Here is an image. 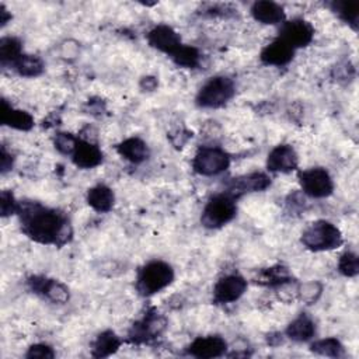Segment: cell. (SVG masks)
Here are the masks:
<instances>
[{"mask_svg": "<svg viewBox=\"0 0 359 359\" xmlns=\"http://www.w3.org/2000/svg\"><path fill=\"white\" fill-rule=\"evenodd\" d=\"M10 18H11L10 13L6 10L3 4H0V27H4Z\"/></svg>", "mask_w": 359, "mask_h": 359, "instance_id": "e575fe53", "label": "cell"}, {"mask_svg": "<svg viewBox=\"0 0 359 359\" xmlns=\"http://www.w3.org/2000/svg\"><path fill=\"white\" fill-rule=\"evenodd\" d=\"M271 185V178L264 174V172H251L247 175H241L237 178H233L229 185L226 192L233 195L236 199L244 194L248 192H258L264 191Z\"/></svg>", "mask_w": 359, "mask_h": 359, "instance_id": "8fae6325", "label": "cell"}, {"mask_svg": "<svg viewBox=\"0 0 359 359\" xmlns=\"http://www.w3.org/2000/svg\"><path fill=\"white\" fill-rule=\"evenodd\" d=\"M236 87L230 77L216 76L209 79L196 94V104L202 108H220L234 95Z\"/></svg>", "mask_w": 359, "mask_h": 359, "instance_id": "5b68a950", "label": "cell"}, {"mask_svg": "<svg viewBox=\"0 0 359 359\" xmlns=\"http://www.w3.org/2000/svg\"><path fill=\"white\" fill-rule=\"evenodd\" d=\"M171 59L174 60V63L180 67H185V69H195L199 66L201 62V53L196 48L189 46V45H181L172 55Z\"/></svg>", "mask_w": 359, "mask_h": 359, "instance_id": "4316f807", "label": "cell"}, {"mask_svg": "<svg viewBox=\"0 0 359 359\" xmlns=\"http://www.w3.org/2000/svg\"><path fill=\"white\" fill-rule=\"evenodd\" d=\"M119 346H121V339L118 338V335L115 332L108 330V331L101 332L95 338V341L93 342L91 353L95 358H107V356L115 353Z\"/></svg>", "mask_w": 359, "mask_h": 359, "instance_id": "603a6c76", "label": "cell"}, {"mask_svg": "<svg viewBox=\"0 0 359 359\" xmlns=\"http://www.w3.org/2000/svg\"><path fill=\"white\" fill-rule=\"evenodd\" d=\"M174 279L171 265L164 261H150L140 268L136 279V289L142 296H151L167 287Z\"/></svg>", "mask_w": 359, "mask_h": 359, "instance_id": "7a4b0ae2", "label": "cell"}, {"mask_svg": "<svg viewBox=\"0 0 359 359\" xmlns=\"http://www.w3.org/2000/svg\"><path fill=\"white\" fill-rule=\"evenodd\" d=\"M278 38L283 39L296 50L297 48H304L311 43L314 38V28L303 18H294L282 24Z\"/></svg>", "mask_w": 359, "mask_h": 359, "instance_id": "ba28073f", "label": "cell"}, {"mask_svg": "<svg viewBox=\"0 0 359 359\" xmlns=\"http://www.w3.org/2000/svg\"><path fill=\"white\" fill-rule=\"evenodd\" d=\"M302 243L311 251H328L342 244V236L339 229L332 223L317 220L303 231Z\"/></svg>", "mask_w": 359, "mask_h": 359, "instance_id": "3957f363", "label": "cell"}, {"mask_svg": "<svg viewBox=\"0 0 359 359\" xmlns=\"http://www.w3.org/2000/svg\"><path fill=\"white\" fill-rule=\"evenodd\" d=\"M293 55L294 49L290 45H287L283 39L276 38L261 50L259 59L264 65L285 66L293 59Z\"/></svg>", "mask_w": 359, "mask_h": 359, "instance_id": "e0dca14e", "label": "cell"}, {"mask_svg": "<svg viewBox=\"0 0 359 359\" xmlns=\"http://www.w3.org/2000/svg\"><path fill=\"white\" fill-rule=\"evenodd\" d=\"M28 283L32 292H35L36 294H42L53 303H65L69 299V290L57 280L43 276H32L29 278Z\"/></svg>", "mask_w": 359, "mask_h": 359, "instance_id": "9a60e30c", "label": "cell"}, {"mask_svg": "<svg viewBox=\"0 0 359 359\" xmlns=\"http://www.w3.org/2000/svg\"><path fill=\"white\" fill-rule=\"evenodd\" d=\"M338 271L348 278L356 276L359 273V258L355 252H345L341 255L338 262Z\"/></svg>", "mask_w": 359, "mask_h": 359, "instance_id": "f546056e", "label": "cell"}, {"mask_svg": "<svg viewBox=\"0 0 359 359\" xmlns=\"http://www.w3.org/2000/svg\"><path fill=\"white\" fill-rule=\"evenodd\" d=\"M77 143V137H74L70 133L60 132L55 136V147L62 153V154H70L73 153L74 147Z\"/></svg>", "mask_w": 359, "mask_h": 359, "instance_id": "4dcf8cb0", "label": "cell"}, {"mask_svg": "<svg viewBox=\"0 0 359 359\" xmlns=\"http://www.w3.org/2000/svg\"><path fill=\"white\" fill-rule=\"evenodd\" d=\"M22 55V45L14 36H4L0 41V62L3 66H11Z\"/></svg>", "mask_w": 359, "mask_h": 359, "instance_id": "484cf974", "label": "cell"}, {"mask_svg": "<svg viewBox=\"0 0 359 359\" xmlns=\"http://www.w3.org/2000/svg\"><path fill=\"white\" fill-rule=\"evenodd\" d=\"M255 282L265 286H283L292 282V276L287 268L282 265H275V266L262 269L257 276Z\"/></svg>", "mask_w": 359, "mask_h": 359, "instance_id": "cb8c5ba5", "label": "cell"}, {"mask_svg": "<svg viewBox=\"0 0 359 359\" xmlns=\"http://www.w3.org/2000/svg\"><path fill=\"white\" fill-rule=\"evenodd\" d=\"M314 334L316 325L313 320L306 314H300L299 317H296L286 328V335L296 342L309 341L310 338L314 337Z\"/></svg>", "mask_w": 359, "mask_h": 359, "instance_id": "7402d4cb", "label": "cell"}, {"mask_svg": "<svg viewBox=\"0 0 359 359\" xmlns=\"http://www.w3.org/2000/svg\"><path fill=\"white\" fill-rule=\"evenodd\" d=\"M115 202L114 192L109 187L104 184H98L88 189L87 192V203L98 213H107L112 209Z\"/></svg>", "mask_w": 359, "mask_h": 359, "instance_id": "44dd1931", "label": "cell"}, {"mask_svg": "<svg viewBox=\"0 0 359 359\" xmlns=\"http://www.w3.org/2000/svg\"><path fill=\"white\" fill-rule=\"evenodd\" d=\"M332 11L346 24L356 29L359 21V4L351 1H334L331 4Z\"/></svg>", "mask_w": 359, "mask_h": 359, "instance_id": "83f0119b", "label": "cell"}, {"mask_svg": "<svg viewBox=\"0 0 359 359\" xmlns=\"http://www.w3.org/2000/svg\"><path fill=\"white\" fill-rule=\"evenodd\" d=\"M21 230L31 240L41 244L63 245L72 237V227L63 213L38 202L18 205Z\"/></svg>", "mask_w": 359, "mask_h": 359, "instance_id": "6da1fadb", "label": "cell"}, {"mask_svg": "<svg viewBox=\"0 0 359 359\" xmlns=\"http://www.w3.org/2000/svg\"><path fill=\"white\" fill-rule=\"evenodd\" d=\"M11 67L24 77H36L43 72V62L35 55L22 53Z\"/></svg>", "mask_w": 359, "mask_h": 359, "instance_id": "d4e9b609", "label": "cell"}, {"mask_svg": "<svg viewBox=\"0 0 359 359\" xmlns=\"http://www.w3.org/2000/svg\"><path fill=\"white\" fill-rule=\"evenodd\" d=\"M0 122L18 130H29L34 126V119L28 112L13 108L6 100H1Z\"/></svg>", "mask_w": 359, "mask_h": 359, "instance_id": "d6986e66", "label": "cell"}, {"mask_svg": "<svg viewBox=\"0 0 359 359\" xmlns=\"http://www.w3.org/2000/svg\"><path fill=\"white\" fill-rule=\"evenodd\" d=\"M227 349V342L219 335H208V337H198L194 339L189 346L187 348L188 355L199 358V359H210L219 358L224 355Z\"/></svg>", "mask_w": 359, "mask_h": 359, "instance_id": "30bf717a", "label": "cell"}, {"mask_svg": "<svg viewBox=\"0 0 359 359\" xmlns=\"http://www.w3.org/2000/svg\"><path fill=\"white\" fill-rule=\"evenodd\" d=\"M310 349L314 353H318V355H323V356H330V358L344 356V346L337 338L318 339V341L311 344Z\"/></svg>", "mask_w": 359, "mask_h": 359, "instance_id": "f1b7e54d", "label": "cell"}, {"mask_svg": "<svg viewBox=\"0 0 359 359\" xmlns=\"http://www.w3.org/2000/svg\"><path fill=\"white\" fill-rule=\"evenodd\" d=\"M251 15L255 21L266 25H275V24H283L285 22V11L283 7L279 6L275 1L269 0H261L255 1L251 6Z\"/></svg>", "mask_w": 359, "mask_h": 359, "instance_id": "ac0fdd59", "label": "cell"}, {"mask_svg": "<svg viewBox=\"0 0 359 359\" xmlns=\"http://www.w3.org/2000/svg\"><path fill=\"white\" fill-rule=\"evenodd\" d=\"M146 38L151 48L164 52L170 56L182 45L180 35L171 27L164 24L150 29Z\"/></svg>", "mask_w": 359, "mask_h": 359, "instance_id": "7c38bea8", "label": "cell"}, {"mask_svg": "<svg viewBox=\"0 0 359 359\" xmlns=\"http://www.w3.org/2000/svg\"><path fill=\"white\" fill-rule=\"evenodd\" d=\"M165 323L164 320L157 314V313H147L140 321H137L136 324H133L130 332H129V339L132 342H146L151 338H154L156 335H158L163 328H164Z\"/></svg>", "mask_w": 359, "mask_h": 359, "instance_id": "5bb4252c", "label": "cell"}, {"mask_svg": "<svg viewBox=\"0 0 359 359\" xmlns=\"http://www.w3.org/2000/svg\"><path fill=\"white\" fill-rule=\"evenodd\" d=\"M11 165H13L11 154H8L6 147L1 146V174H6L8 170H11Z\"/></svg>", "mask_w": 359, "mask_h": 359, "instance_id": "836d02e7", "label": "cell"}, {"mask_svg": "<svg viewBox=\"0 0 359 359\" xmlns=\"http://www.w3.org/2000/svg\"><path fill=\"white\" fill-rule=\"evenodd\" d=\"M0 209H1V216L7 217L13 213L17 212L18 209V202H15L14 195L10 191H3L0 196Z\"/></svg>", "mask_w": 359, "mask_h": 359, "instance_id": "1f68e13d", "label": "cell"}, {"mask_svg": "<svg viewBox=\"0 0 359 359\" xmlns=\"http://www.w3.org/2000/svg\"><path fill=\"white\" fill-rule=\"evenodd\" d=\"M230 165L229 154L219 147H202L192 160L195 172L201 175H217Z\"/></svg>", "mask_w": 359, "mask_h": 359, "instance_id": "8992f818", "label": "cell"}, {"mask_svg": "<svg viewBox=\"0 0 359 359\" xmlns=\"http://www.w3.org/2000/svg\"><path fill=\"white\" fill-rule=\"evenodd\" d=\"M116 151L119 153V156H122L125 160H128L133 164L143 163L149 157V147L139 137L125 139L123 142H121L116 146Z\"/></svg>", "mask_w": 359, "mask_h": 359, "instance_id": "ffe728a7", "label": "cell"}, {"mask_svg": "<svg viewBox=\"0 0 359 359\" xmlns=\"http://www.w3.org/2000/svg\"><path fill=\"white\" fill-rule=\"evenodd\" d=\"M27 358L29 359H34V358H41V359H50L55 356V352L53 349L49 346V345H45V344H35V345H31L25 353Z\"/></svg>", "mask_w": 359, "mask_h": 359, "instance_id": "d6a6232c", "label": "cell"}, {"mask_svg": "<svg viewBox=\"0 0 359 359\" xmlns=\"http://www.w3.org/2000/svg\"><path fill=\"white\" fill-rule=\"evenodd\" d=\"M237 213L236 198L229 192L213 195L201 216V223L208 229H219L234 219Z\"/></svg>", "mask_w": 359, "mask_h": 359, "instance_id": "277c9868", "label": "cell"}, {"mask_svg": "<svg viewBox=\"0 0 359 359\" xmlns=\"http://www.w3.org/2000/svg\"><path fill=\"white\" fill-rule=\"evenodd\" d=\"M247 289V280L237 273L226 275L217 280L213 287V299L216 303L227 304L238 300Z\"/></svg>", "mask_w": 359, "mask_h": 359, "instance_id": "9c48e42d", "label": "cell"}, {"mask_svg": "<svg viewBox=\"0 0 359 359\" xmlns=\"http://www.w3.org/2000/svg\"><path fill=\"white\" fill-rule=\"evenodd\" d=\"M299 182L303 192L311 198H325L334 191L331 175L321 167L300 171Z\"/></svg>", "mask_w": 359, "mask_h": 359, "instance_id": "52a82bcc", "label": "cell"}, {"mask_svg": "<svg viewBox=\"0 0 359 359\" xmlns=\"http://www.w3.org/2000/svg\"><path fill=\"white\" fill-rule=\"evenodd\" d=\"M299 157L290 144H278L266 158V167L273 172H290L297 168Z\"/></svg>", "mask_w": 359, "mask_h": 359, "instance_id": "4fadbf2b", "label": "cell"}, {"mask_svg": "<svg viewBox=\"0 0 359 359\" xmlns=\"http://www.w3.org/2000/svg\"><path fill=\"white\" fill-rule=\"evenodd\" d=\"M72 160L79 168H94L102 163V151L94 143L77 139L76 147L72 153Z\"/></svg>", "mask_w": 359, "mask_h": 359, "instance_id": "2e32d148", "label": "cell"}]
</instances>
